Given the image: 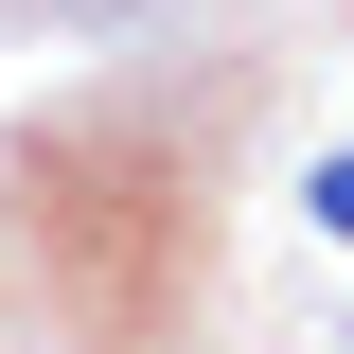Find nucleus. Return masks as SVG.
I'll list each match as a JSON object with an SVG mask.
<instances>
[{"label": "nucleus", "mask_w": 354, "mask_h": 354, "mask_svg": "<svg viewBox=\"0 0 354 354\" xmlns=\"http://www.w3.org/2000/svg\"><path fill=\"white\" fill-rule=\"evenodd\" d=\"M301 195H319V230H337V248H354V160H319Z\"/></svg>", "instance_id": "nucleus-1"}]
</instances>
